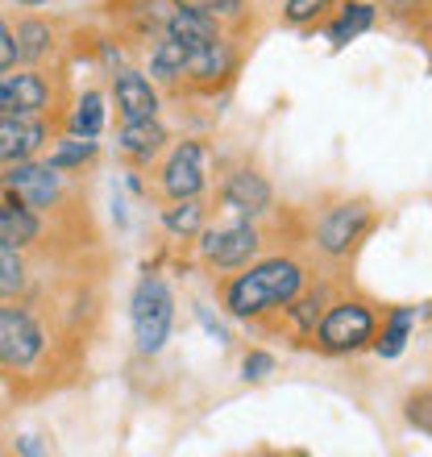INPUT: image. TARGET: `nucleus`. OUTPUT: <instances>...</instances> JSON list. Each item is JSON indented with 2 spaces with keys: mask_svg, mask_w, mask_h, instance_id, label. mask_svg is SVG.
I'll return each instance as SVG.
<instances>
[{
  "mask_svg": "<svg viewBox=\"0 0 432 457\" xmlns=\"http://www.w3.org/2000/svg\"><path fill=\"white\" fill-rule=\"evenodd\" d=\"M303 287H308V270L300 258L270 253V258H258V262L233 270L220 287V303L233 320H262L266 312L287 308Z\"/></svg>",
  "mask_w": 432,
  "mask_h": 457,
  "instance_id": "obj_1",
  "label": "nucleus"
},
{
  "mask_svg": "<svg viewBox=\"0 0 432 457\" xmlns=\"http://www.w3.org/2000/svg\"><path fill=\"white\" fill-rule=\"evenodd\" d=\"M129 328H133V345L145 358L167 349L170 328H175V291L167 287L162 275L137 278V287L129 295Z\"/></svg>",
  "mask_w": 432,
  "mask_h": 457,
  "instance_id": "obj_2",
  "label": "nucleus"
},
{
  "mask_svg": "<svg viewBox=\"0 0 432 457\" xmlns=\"http://www.w3.org/2000/svg\"><path fill=\"white\" fill-rule=\"evenodd\" d=\"M374 333H378V312L366 300H333L324 308L320 325H316L312 341L328 358H349L370 349Z\"/></svg>",
  "mask_w": 432,
  "mask_h": 457,
  "instance_id": "obj_3",
  "label": "nucleus"
},
{
  "mask_svg": "<svg viewBox=\"0 0 432 457\" xmlns=\"http://www.w3.org/2000/svg\"><path fill=\"white\" fill-rule=\"evenodd\" d=\"M195 250H200V262L208 270H241V266H250L262 250V233L258 225L245 217H233L228 225H204L200 241H195Z\"/></svg>",
  "mask_w": 432,
  "mask_h": 457,
  "instance_id": "obj_4",
  "label": "nucleus"
},
{
  "mask_svg": "<svg viewBox=\"0 0 432 457\" xmlns=\"http://www.w3.org/2000/svg\"><path fill=\"white\" fill-rule=\"evenodd\" d=\"M46 353V328L25 303H0V370H34Z\"/></svg>",
  "mask_w": 432,
  "mask_h": 457,
  "instance_id": "obj_5",
  "label": "nucleus"
},
{
  "mask_svg": "<svg viewBox=\"0 0 432 457\" xmlns=\"http://www.w3.org/2000/svg\"><path fill=\"white\" fill-rule=\"evenodd\" d=\"M370 225H374V208L366 200H341V204L324 208V217L316 220L312 241L328 262H341V258H349L361 245Z\"/></svg>",
  "mask_w": 432,
  "mask_h": 457,
  "instance_id": "obj_6",
  "label": "nucleus"
},
{
  "mask_svg": "<svg viewBox=\"0 0 432 457\" xmlns=\"http://www.w3.org/2000/svg\"><path fill=\"white\" fill-rule=\"evenodd\" d=\"M0 192L12 204L46 212L62 195V170L50 167V162H37V158H21V162H9V170L0 175Z\"/></svg>",
  "mask_w": 432,
  "mask_h": 457,
  "instance_id": "obj_7",
  "label": "nucleus"
},
{
  "mask_svg": "<svg viewBox=\"0 0 432 457\" xmlns=\"http://www.w3.org/2000/svg\"><path fill=\"white\" fill-rule=\"evenodd\" d=\"M208 187V145L195 137H183L167 150L162 167H158V192L167 200H187V195H204Z\"/></svg>",
  "mask_w": 432,
  "mask_h": 457,
  "instance_id": "obj_8",
  "label": "nucleus"
},
{
  "mask_svg": "<svg viewBox=\"0 0 432 457\" xmlns=\"http://www.w3.org/2000/svg\"><path fill=\"white\" fill-rule=\"evenodd\" d=\"M270 204H275V187H270V179L258 175L253 167L233 170V175L220 183V208L233 212V217L258 220L270 212Z\"/></svg>",
  "mask_w": 432,
  "mask_h": 457,
  "instance_id": "obj_9",
  "label": "nucleus"
},
{
  "mask_svg": "<svg viewBox=\"0 0 432 457\" xmlns=\"http://www.w3.org/2000/svg\"><path fill=\"white\" fill-rule=\"evenodd\" d=\"M237 46H233V37L220 34L212 42H200V46H187V84L192 87H216L233 79L237 75Z\"/></svg>",
  "mask_w": 432,
  "mask_h": 457,
  "instance_id": "obj_10",
  "label": "nucleus"
},
{
  "mask_svg": "<svg viewBox=\"0 0 432 457\" xmlns=\"http://www.w3.org/2000/svg\"><path fill=\"white\" fill-rule=\"evenodd\" d=\"M112 104H117L120 120H150L158 117L162 100H158V84L137 67H120L112 71Z\"/></svg>",
  "mask_w": 432,
  "mask_h": 457,
  "instance_id": "obj_11",
  "label": "nucleus"
},
{
  "mask_svg": "<svg viewBox=\"0 0 432 457\" xmlns=\"http://www.w3.org/2000/svg\"><path fill=\"white\" fill-rule=\"evenodd\" d=\"M50 129L42 117H25V112H0V162H21V158H37V150L46 145Z\"/></svg>",
  "mask_w": 432,
  "mask_h": 457,
  "instance_id": "obj_12",
  "label": "nucleus"
},
{
  "mask_svg": "<svg viewBox=\"0 0 432 457\" xmlns=\"http://www.w3.org/2000/svg\"><path fill=\"white\" fill-rule=\"evenodd\" d=\"M170 133L162 129V120L150 117V120H120L117 129V150L129 158L133 167H150L162 150H167Z\"/></svg>",
  "mask_w": 432,
  "mask_h": 457,
  "instance_id": "obj_13",
  "label": "nucleus"
},
{
  "mask_svg": "<svg viewBox=\"0 0 432 457\" xmlns=\"http://www.w3.org/2000/svg\"><path fill=\"white\" fill-rule=\"evenodd\" d=\"M50 104V84L37 71H17V75H0V112H25V117H37V112Z\"/></svg>",
  "mask_w": 432,
  "mask_h": 457,
  "instance_id": "obj_14",
  "label": "nucleus"
},
{
  "mask_svg": "<svg viewBox=\"0 0 432 457\" xmlns=\"http://www.w3.org/2000/svg\"><path fill=\"white\" fill-rule=\"evenodd\" d=\"M374 21H378V9H374L370 0H349V4L336 9V17L328 21L324 34H328V42L341 50V46H349V42H358L361 34H370Z\"/></svg>",
  "mask_w": 432,
  "mask_h": 457,
  "instance_id": "obj_15",
  "label": "nucleus"
},
{
  "mask_svg": "<svg viewBox=\"0 0 432 457\" xmlns=\"http://www.w3.org/2000/svg\"><path fill=\"white\" fill-rule=\"evenodd\" d=\"M150 79L162 87H179L187 84V46H183L179 37L162 34L150 50Z\"/></svg>",
  "mask_w": 432,
  "mask_h": 457,
  "instance_id": "obj_16",
  "label": "nucleus"
},
{
  "mask_svg": "<svg viewBox=\"0 0 432 457\" xmlns=\"http://www.w3.org/2000/svg\"><path fill=\"white\" fill-rule=\"evenodd\" d=\"M42 237V217L34 208L12 204V200H0V245H12V250H25Z\"/></svg>",
  "mask_w": 432,
  "mask_h": 457,
  "instance_id": "obj_17",
  "label": "nucleus"
},
{
  "mask_svg": "<svg viewBox=\"0 0 432 457\" xmlns=\"http://www.w3.org/2000/svg\"><path fill=\"white\" fill-rule=\"evenodd\" d=\"M162 228H167L170 237L179 241H192L204 233L208 225V204L200 200V195H187V200H167V208H162Z\"/></svg>",
  "mask_w": 432,
  "mask_h": 457,
  "instance_id": "obj_18",
  "label": "nucleus"
},
{
  "mask_svg": "<svg viewBox=\"0 0 432 457\" xmlns=\"http://www.w3.org/2000/svg\"><path fill=\"white\" fill-rule=\"evenodd\" d=\"M416 308H391V312L383 316V328L374 333V341H370V349L378 353V358H386V361H395L403 349H408V341H411V328H416Z\"/></svg>",
  "mask_w": 432,
  "mask_h": 457,
  "instance_id": "obj_19",
  "label": "nucleus"
},
{
  "mask_svg": "<svg viewBox=\"0 0 432 457\" xmlns=\"http://www.w3.org/2000/svg\"><path fill=\"white\" fill-rule=\"evenodd\" d=\"M12 37H17V62H25V67H37L54 50V25L42 17H21Z\"/></svg>",
  "mask_w": 432,
  "mask_h": 457,
  "instance_id": "obj_20",
  "label": "nucleus"
},
{
  "mask_svg": "<svg viewBox=\"0 0 432 457\" xmlns=\"http://www.w3.org/2000/svg\"><path fill=\"white\" fill-rule=\"evenodd\" d=\"M162 34L179 37L183 46H200V42H212V37L225 34V25L212 21V17H200V12H187V9H175V4H170Z\"/></svg>",
  "mask_w": 432,
  "mask_h": 457,
  "instance_id": "obj_21",
  "label": "nucleus"
},
{
  "mask_svg": "<svg viewBox=\"0 0 432 457\" xmlns=\"http://www.w3.org/2000/svg\"><path fill=\"white\" fill-rule=\"evenodd\" d=\"M324 308H328V295H324V291H300L283 312H287L291 328H295L300 337H312L316 325H320V316H324Z\"/></svg>",
  "mask_w": 432,
  "mask_h": 457,
  "instance_id": "obj_22",
  "label": "nucleus"
},
{
  "mask_svg": "<svg viewBox=\"0 0 432 457\" xmlns=\"http://www.w3.org/2000/svg\"><path fill=\"white\" fill-rule=\"evenodd\" d=\"M100 154V142L96 137H84V133H71V137H62L54 150H50V167H59V170H79L84 162H92V158Z\"/></svg>",
  "mask_w": 432,
  "mask_h": 457,
  "instance_id": "obj_23",
  "label": "nucleus"
},
{
  "mask_svg": "<svg viewBox=\"0 0 432 457\" xmlns=\"http://www.w3.org/2000/svg\"><path fill=\"white\" fill-rule=\"evenodd\" d=\"M104 120H108L104 96H100V92H84V96L75 100V109H71V117H67V125H71V133H84V137H100Z\"/></svg>",
  "mask_w": 432,
  "mask_h": 457,
  "instance_id": "obj_24",
  "label": "nucleus"
},
{
  "mask_svg": "<svg viewBox=\"0 0 432 457\" xmlns=\"http://www.w3.org/2000/svg\"><path fill=\"white\" fill-rule=\"evenodd\" d=\"M29 287V270H25L21 250L12 245H0V300H12Z\"/></svg>",
  "mask_w": 432,
  "mask_h": 457,
  "instance_id": "obj_25",
  "label": "nucleus"
},
{
  "mask_svg": "<svg viewBox=\"0 0 432 457\" xmlns=\"http://www.w3.org/2000/svg\"><path fill=\"white\" fill-rule=\"evenodd\" d=\"M341 0H283V25L291 29H308V25L324 21Z\"/></svg>",
  "mask_w": 432,
  "mask_h": 457,
  "instance_id": "obj_26",
  "label": "nucleus"
},
{
  "mask_svg": "<svg viewBox=\"0 0 432 457\" xmlns=\"http://www.w3.org/2000/svg\"><path fill=\"white\" fill-rule=\"evenodd\" d=\"M170 4L187 12H200V17H212L220 25H233L245 17V0H170Z\"/></svg>",
  "mask_w": 432,
  "mask_h": 457,
  "instance_id": "obj_27",
  "label": "nucleus"
},
{
  "mask_svg": "<svg viewBox=\"0 0 432 457\" xmlns=\"http://www.w3.org/2000/svg\"><path fill=\"white\" fill-rule=\"evenodd\" d=\"M403 420H408L416 433L432 436V386H424V391H411L408 403H403Z\"/></svg>",
  "mask_w": 432,
  "mask_h": 457,
  "instance_id": "obj_28",
  "label": "nucleus"
},
{
  "mask_svg": "<svg viewBox=\"0 0 432 457\" xmlns=\"http://www.w3.org/2000/svg\"><path fill=\"white\" fill-rule=\"evenodd\" d=\"M275 370H278V358L266 353V349H250V353L241 358V378H245V383H266Z\"/></svg>",
  "mask_w": 432,
  "mask_h": 457,
  "instance_id": "obj_29",
  "label": "nucleus"
},
{
  "mask_svg": "<svg viewBox=\"0 0 432 457\" xmlns=\"http://www.w3.org/2000/svg\"><path fill=\"white\" fill-rule=\"evenodd\" d=\"M17 67V37H12V29L4 21H0V75L12 71Z\"/></svg>",
  "mask_w": 432,
  "mask_h": 457,
  "instance_id": "obj_30",
  "label": "nucleus"
},
{
  "mask_svg": "<svg viewBox=\"0 0 432 457\" xmlns=\"http://www.w3.org/2000/svg\"><path fill=\"white\" fill-rule=\"evenodd\" d=\"M100 59H104L108 71H120V59H125V50H120L112 37H104V42H100Z\"/></svg>",
  "mask_w": 432,
  "mask_h": 457,
  "instance_id": "obj_31",
  "label": "nucleus"
},
{
  "mask_svg": "<svg viewBox=\"0 0 432 457\" xmlns=\"http://www.w3.org/2000/svg\"><path fill=\"white\" fill-rule=\"evenodd\" d=\"M195 316H200V320H204V328H208V337L216 341V345H228V333L220 325H216L212 316H208V308H195Z\"/></svg>",
  "mask_w": 432,
  "mask_h": 457,
  "instance_id": "obj_32",
  "label": "nucleus"
},
{
  "mask_svg": "<svg viewBox=\"0 0 432 457\" xmlns=\"http://www.w3.org/2000/svg\"><path fill=\"white\" fill-rule=\"evenodd\" d=\"M17 449H21V453H46V449L37 445L34 436H21V441H17Z\"/></svg>",
  "mask_w": 432,
  "mask_h": 457,
  "instance_id": "obj_33",
  "label": "nucleus"
},
{
  "mask_svg": "<svg viewBox=\"0 0 432 457\" xmlns=\"http://www.w3.org/2000/svg\"><path fill=\"white\" fill-rule=\"evenodd\" d=\"M12 4H21V9H42V4H50V0H12Z\"/></svg>",
  "mask_w": 432,
  "mask_h": 457,
  "instance_id": "obj_34",
  "label": "nucleus"
},
{
  "mask_svg": "<svg viewBox=\"0 0 432 457\" xmlns=\"http://www.w3.org/2000/svg\"><path fill=\"white\" fill-rule=\"evenodd\" d=\"M278 4H283V0H278Z\"/></svg>",
  "mask_w": 432,
  "mask_h": 457,
  "instance_id": "obj_35",
  "label": "nucleus"
}]
</instances>
